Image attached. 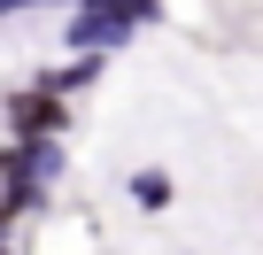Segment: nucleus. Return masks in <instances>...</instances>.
Instances as JSON below:
<instances>
[{"instance_id":"obj_1","label":"nucleus","mask_w":263,"mask_h":255,"mask_svg":"<svg viewBox=\"0 0 263 255\" xmlns=\"http://www.w3.org/2000/svg\"><path fill=\"white\" fill-rule=\"evenodd\" d=\"M155 8H101V0H78V24H70V39L78 47H124L132 31H140Z\"/></svg>"},{"instance_id":"obj_5","label":"nucleus","mask_w":263,"mask_h":255,"mask_svg":"<svg viewBox=\"0 0 263 255\" xmlns=\"http://www.w3.org/2000/svg\"><path fill=\"white\" fill-rule=\"evenodd\" d=\"M101 8H155V0H101Z\"/></svg>"},{"instance_id":"obj_4","label":"nucleus","mask_w":263,"mask_h":255,"mask_svg":"<svg viewBox=\"0 0 263 255\" xmlns=\"http://www.w3.org/2000/svg\"><path fill=\"white\" fill-rule=\"evenodd\" d=\"M16 8H47V0H0V16H16Z\"/></svg>"},{"instance_id":"obj_3","label":"nucleus","mask_w":263,"mask_h":255,"mask_svg":"<svg viewBox=\"0 0 263 255\" xmlns=\"http://www.w3.org/2000/svg\"><path fill=\"white\" fill-rule=\"evenodd\" d=\"M132 201L140 209H171V170H140L132 178Z\"/></svg>"},{"instance_id":"obj_6","label":"nucleus","mask_w":263,"mask_h":255,"mask_svg":"<svg viewBox=\"0 0 263 255\" xmlns=\"http://www.w3.org/2000/svg\"><path fill=\"white\" fill-rule=\"evenodd\" d=\"M0 255H8V247H0Z\"/></svg>"},{"instance_id":"obj_2","label":"nucleus","mask_w":263,"mask_h":255,"mask_svg":"<svg viewBox=\"0 0 263 255\" xmlns=\"http://www.w3.org/2000/svg\"><path fill=\"white\" fill-rule=\"evenodd\" d=\"M8 124H16V140H62L70 116H62V93L39 85V93H16V101H8Z\"/></svg>"}]
</instances>
